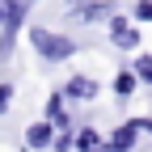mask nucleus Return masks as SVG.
<instances>
[{"instance_id":"nucleus-6","label":"nucleus","mask_w":152,"mask_h":152,"mask_svg":"<svg viewBox=\"0 0 152 152\" xmlns=\"http://www.w3.org/2000/svg\"><path fill=\"white\" fill-rule=\"evenodd\" d=\"M51 140H55V127H51V123H34V127L26 131V144H30V148H47Z\"/></svg>"},{"instance_id":"nucleus-12","label":"nucleus","mask_w":152,"mask_h":152,"mask_svg":"<svg viewBox=\"0 0 152 152\" xmlns=\"http://www.w3.org/2000/svg\"><path fill=\"white\" fill-rule=\"evenodd\" d=\"M9 102H13V85H0V114L9 110Z\"/></svg>"},{"instance_id":"nucleus-10","label":"nucleus","mask_w":152,"mask_h":152,"mask_svg":"<svg viewBox=\"0 0 152 152\" xmlns=\"http://www.w3.org/2000/svg\"><path fill=\"white\" fill-rule=\"evenodd\" d=\"M135 17H140V21H152V0H140V4H135Z\"/></svg>"},{"instance_id":"nucleus-13","label":"nucleus","mask_w":152,"mask_h":152,"mask_svg":"<svg viewBox=\"0 0 152 152\" xmlns=\"http://www.w3.org/2000/svg\"><path fill=\"white\" fill-rule=\"evenodd\" d=\"M102 152H127V148H118V144H114V140H110V144H106Z\"/></svg>"},{"instance_id":"nucleus-14","label":"nucleus","mask_w":152,"mask_h":152,"mask_svg":"<svg viewBox=\"0 0 152 152\" xmlns=\"http://www.w3.org/2000/svg\"><path fill=\"white\" fill-rule=\"evenodd\" d=\"M0 26H4V4H0Z\"/></svg>"},{"instance_id":"nucleus-2","label":"nucleus","mask_w":152,"mask_h":152,"mask_svg":"<svg viewBox=\"0 0 152 152\" xmlns=\"http://www.w3.org/2000/svg\"><path fill=\"white\" fill-rule=\"evenodd\" d=\"M110 42H114V47H123V51H135V47H140V30H135V26H127L123 17H114V21H110Z\"/></svg>"},{"instance_id":"nucleus-8","label":"nucleus","mask_w":152,"mask_h":152,"mask_svg":"<svg viewBox=\"0 0 152 152\" xmlns=\"http://www.w3.org/2000/svg\"><path fill=\"white\" fill-rule=\"evenodd\" d=\"M76 148H80V152H102V135H97V131H80V135H76Z\"/></svg>"},{"instance_id":"nucleus-9","label":"nucleus","mask_w":152,"mask_h":152,"mask_svg":"<svg viewBox=\"0 0 152 152\" xmlns=\"http://www.w3.org/2000/svg\"><path fill=\"white\" fill-rule=\"evenodd\" d=\"M135 76L144 85H152V55H140V59H135Z\"/></svg>"},{"instance_id":"nucleus-5","label":"nucleus","mask_w":152,"mask_h":152,"mask_svg":"<svg viewBox=\"0 0 152 152\" xmlns=\"http://www.w3.org/2000/svg\"><path fill=\"white\" fill-rule=\"evenodd\" d=\"M47 123L51 127H72V118H68V110H64V97H59V93H51V97H47Z\"/></svg>"},{"instance_id":"nucleus-11","label":"nucleus","mask_w":152,"mask_h":152,"mask_svg":"<svg viewBox=\"0 0 152 152\" xmlns=\"http://www.w3.org/2000/svg\"><path fill=\"white\" fill-rule=\"evenodd\" d=\"M68 148H72V127H64V135L55 140V152H68Z\"/></svg>"},{"instance_id":"nucleus-1","label":"nucleus","mask_w":152,"mask_h":152,"mask_svg":"<svg viewBox=\"0 0 152 152\" xmlns=\"http://www.w3.org/2000/svg\"><path fill=\"white\" fill-rule=\"evenodd\" d=\"M30 42H34V51L42 55V59H51V64L76 55V42H72V38H68V34H55V30H47V26H34V30H30Z\"/></svg>"},{"instance_id":"nucleus-7","label":"nucleus","mask_w":152,"mask_h":152,"mask_svg":"<svg viewBox=\"0 0 152 152\" xmlns=\"http://www.w3.org/2000/svg\"><path fill=\"white\" fill-rule=\"evenodd\" d=\"M135 85H140V76L131 72V68H123L118 76H114V93H118V102H123V97H131V93H135Z\"/></svg>"},{"instance_id":"nucleus-3","label":"nucleus","mask_w":152,"mask_h":152,"mask_svg":"<svg viewBox=\"0 0 152 152\" xmlns=\"http://www.w3.org/2000/svg\"><path fill=\"white\" fill-rule=\"evenodd\" d=\"M114 13H118L114 0H89V4H80V13H76V17L89 26V21H102V17H114Z\"/></svg>"},{"instance_id":"nucleus-15","label":"nucleus","mask_w":152,"mask_h":152,"mask_svg":"<svg viewBox=\"0 0 152 152\" xmlns=\"http://www.w3.org/2000/svg\"><path fill=\"white\" fill-rule=\"evenodd\" d=\"M72 4H80V0H72Z\"/></svg>"},{"instance_id":"nucleus-4","label":"nucleus","mask_w":152,"mask_h":152,"mask_svg":"<svg viewBox=\"0 0 152 152\" xmlns=\"http://www.w3.org/2000/svg\"><path fill=\"white\" fill-rule=\"evenodd\" d=\"M64 93L76 97V102H93V97H97V80H93V76H72Z\"/></svg>"}]
</instances>
